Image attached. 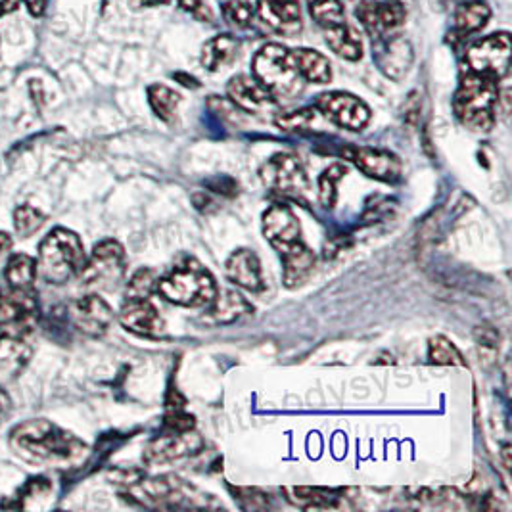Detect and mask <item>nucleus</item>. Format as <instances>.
Here are the masks:
<instances>
[{"label":"nucleus","instance_id":"39","mask_svg":"<svg viewBox=\"0 0 512 512\" xmlns=\"http://www.w3.org/2000/svg\"><path fill=\"white\" fill-rule=\"evenodd\" d=\"M497 340H499V336L489 328V326H480L478 330H476V342H478V346L482 348V350H497Z\"/></svg>","mask_w":512,"mask_h":512},{"label":"nucleus","instance_id":"33","mask_svg":"<svg viewBox=\"0 0 512 512\" xmlns=\"http://www.w3.org/2000/svg\"><path fill=\"white\" fill-rule=\"evenodd\" d=\"M158 280L152 269H140L127 284V300H150L158 288Z\"/></svg>","mask_w":512,"mask_h":512},{"label":"nucleus","instance_id":"17","mask_svg":"<svg viewBox=\"0 0 512 512\" xmlns=\"http://www.w3.org/2000/svg\"><path fill=\"white\" fill-rule=\"evenodd\" d=\"M348 160L355 163L367 177L382 181V183H394L401 175V162L392 152L369 148V146H353L346 150Z\"/></svg>","mask_w":512,"mask_h":512},{"label":"nucleus","instance_id":"30","mask_svg":"<svg viewBox=\"0 0 512 512\" xmlns=\"http://www.w3.org/2000/svg\"><path fill=\"white\" fill-rule=\"evenodd\" d=\"M148 102H150L154 114L169 123V121H173V117L177 116L181 96L165 85H152L148 89Z\"/></svg>","mask_w":512,"mask_h":512},{"label":"nucleus","instance_id":"22","mask_svg":"<svg viewBox=\"0 0 512 512\" xmlns=\"http://www.w3.org/2000/svg\"><path fill=\"white\" fill-rule=\"evenodd\" d=\"M252 313H254V307L238 292H223V294H217L215 300L210 303L208 321L213 325H233Z\"/></svg>","mask_w":512,"mask_h":512},{"label":"nucleus","instance_id":"6","mask_svg":"<svg viewBox=\"0 0 512 512\" xmlns=\"http://www.w3.org/2000/svg\"><path fill=\"white\" fill-rule=\"evenodd\" d=\"M125 269L127 259L123 246L117 240H104L85 261L79 277L91 288L114 290L125 277Z\"/></svg>","mask_w":512,"mask_h":512},{"label":"nucleus","instance_id":"18","mask_svg":"<svg viewBox=\"0 0 512 512\" xmlns=\"http://www.w3.org/2000/svg\"><path fill=\"white\" fill-rule=\"evenodd\" d=\"M71 321L87 336H102L114 321V311L100 296L89 294L71 305Z\"/></svg>","mask_w":512,"mask_h":512},{"label":"nucleus","instance_id":"21","mask_svg":"<svg viewBox=\"0 0 512 512\" xmlns=\"http://www.w3.org/2000/svg\"><path fill=\"white\" fill-rule=\"evenodd\" d=\"M225 273L227 279L248 292H259L263 288L261 263L252 250H236L233 256L227 259Z\"/></svg>","mask_w":512,"mask_h":512},{"label":"nucleus","instance_id":"7","mask_svg":"<svg viewBox=\"0 0 512 512\" xmlns=\"http://www.w3.org/2000/svg\"><path fill=\"white\" fill-rule=\"evenodd\" d=\"M465 62L468 71L499 81L511 66V35L501 31L474 43L466 50Z\"/></svg>","mask_w":512,"mask_h":512},{"label":"nucleus","instance_id":"12","mask_svg":"<svg viewBox=\"0 0 512 512\" xmlns=\"http://www.w3.org/2000/svg\"><path fill=\"white\" fill-rule=\"evenodd\" d=\"M263 234L280 256L302 244V227L294 211L275 204L263 213Z\"/></svg>","mask_w":512,"mask_h":512},{"label":"nucleus","instance_id":"45","mask_svg":"<svg viewBox=\"0 0 512 512\" xmlns=\"http://www.w3.org/2000/svg\"><path fill=\"white\" fill-rule=\"evenodd\" d=\"M503 463H505L507 470L511 468V447H509V445L503 447Z\"/></svg>","mask_w":512,"mask_h":512},{"label":"nucleus","instance_id":"29","mask_svg":"<svg viewBox=\"0 0 512 512\" xmlns=\"http://www.w3.org/2000/svg\"><path fill=\"white\" fill-rule=\"evenodd\" d=\"M37 273V259L27 254H14L6 263L4 279L10 288H33Z\"/></svg>","mask_w":512,"mask_h":512},{"label":"nucleus","instance_id":"46","mask_svg":"<svg viewBox=\"0 0 512 512\" xmlns=\"http://www.w3.org/2000/svg\"><path fill=\"white\" fill-rule=\"evenodd\" d=\"M142 4H148V6H156V4H165L169 0H140Z\"/></svg>","mask_w":512,"mask_h":512},{"label":"nucleus","instance_id":"10","mask_svg":"<svg viewBox=\"0 0 512 512\" xmlns=\"http://www.w3.org/2000/svg\"><path fill=\"white\" fill-rule=\"evenodd\" d=\"M315 108L338 127L350 131H361L371 121L369 106L361 98L342 91L321 94L315 102Z\"/></svg>","mask_w":512,"mask_h":512},{"label":"nucleus","instance_id":"32","mask_svg":"<svg viewBox=\"0 0 512 512\" xmlns=\"http://www.w3.org/2000/svg\"><path fill=\"white\" fill-rule=\"evenodd\" d=\"M309 14L323 29H330L346 22L344 6L340 0H311Z\"/></svg>","mask_w":512,"mask_h":512},{"label":"nucleus","instance_id":"15","mask_svg":"<svg viewBox=\"0 0 512 512\" xmlns=\"http://www.w3.org/2000/svg\"><path fill=\"white\" fill-rule=\"evenodd\" d=\"M39 315L41 307L33 288H8L0 292V323L33 328Z\"/></svg>","mask_w":512,"mask_h":512},{"label":"nucleus","instance_id":"27","mask_svg":"<svg viewBox=\"0 0 512 512\" xmlns=\"http://www.w3.org/2000/svg\"><path fill=\"white\" fill-rule=\"evenodd\" d=\"M238 52V41L233 35H217L210 39L202 48V66L208 71H219L227 68Z\"/></svg>","mask_w":512,"mask_h":512},{"label":"nucleus","instance_id":"9","mask_svg":"<svg viewBox=\"0 0 512 512\" xmlns=\"http://www.w3.org/2000/svg\"><path fill=\"white\" fill-rule=\"evenodd\" d=\"M33 328L0 323V386L16 380L31 359Z\"/></svg>","mask_w":512,"mask_h":512},{"label":"nucleus","instance_id":"3","mask_svg":"<svg viewBox=\"0 0 512 512\" xmlns=\"http://www.w3.org/2000/svg\"><path fill=\"white\" fill-rule=\"evenodd\" d=\"M87 257L79 236L68 229H54L39 246L37 271L50 284H64L81 275Z\"/></svg>","mask_w":512,"mask_h":512},{"label":"nucleus","instance_id":"8","mask_svg":"<svg viewBox=\"0 0 512 512\" xmlns=\"http://www.w3.org/2000/svg\"><path fill=\"white\" fill-rule=\"evenodd\" d=\"M259 177L265 187L280 196L300 200L309 190V179L302 162L292 154H277L267 160L259 169Z\"/></svg>","mask_w":512,"mask_h":512},{"label":"nucleus","instance_id":"13","mask_svg":"<svg viewBox=\"0 0 512 512\" xmlns=\"http://www.w3.org/2000/svg\"><path fill=\"white\" fill-rule=\"evenodd\" d=\"M373 58L388 79L401 81L415 62V52L409 41L401 37H382L373 41Z\"/></svg>","mask_w":512,"mask_h":512},{"label":"nucleus","instance_id":"24","mask_svg":"<svg viewBox=\"0 0 512 512\" xmlns=\"http://www.w3.org/2000/svg\"><path fill=\"white\" fill-rule=\"evenodd\" d=\"M282 261H284L282 279L288 288H296L309 279L315 269V263H317L315 254L303 242L296 248H292L290 252L282 254Z\"/></svg>","mask_w":512,"mask_h":512},{"label":"nucleus","instance_id":"20","mask_svg":"<svg viewBox=\"0 0 512 512\" xmlns=\"http://www.w3.org/2000/svg\"><path fill=\"white\" fill-rule=\"evenodd\" d=\"M119 323L139 336H158L163 330L162 315L150 300H127L119 311Z\"/></svg>","mask_w":512,"mask_h":512},{"label":"nucleus","instance_id":"34","mask_svg":"<svg viewBox=\"0 0 512 512\" xmlns=\"http://www.w3.org/2000/svg\"><path fill=\"white\" fill-rule=\"evenodd\" d=\"M45 221H47L45 213H41L37 208H31L27 204L14 211V229L20 238H27V236L37 233L45 225Z\"/></svg>","mask_w":512,"mask_h":512},{"label":"nucleus","instance_id":"26","mask_svg":"<svg viewBox=\"0 0 512 512\" xmlns=\"http://www.w3.org/2000/svg\"><path fill=\"white\" fill-rule=\"evenodd\" d=\"M325 41L326 45L330 47V50L334 54H338L340 58L344 60H350V62H357L363 58V43H361V37L359 33L350 27V25L340 24L336 27H330L325 29Z\"/></svg>","mask_w":512,"mask_h":512},{"label":"nucleus","instance_id":"23","mask_svg":"<svg viewBox=\"0 0 512 512\" xmlns=\"http://www.w3.org/2000/svg\"><path fill=\"white\" fill-rule=\"evenodd\" d=\"M292 58L305 83L325 85L332 79V66L325 54L313 48H294Z\"/></svg>","mask_w":512,"mask_h":512},{"label":"nucleus","instance_id":"37","mask_svg":"<svg viewBox=\"0 0 512 512\" xmlns=\"http://www.w3.org/2000/svg\"><path fill=\"white\" fill-rule=\"evenodd\" d=\"M256 8L250 0H227L223 4V16L233 27H246L252 22Z\"/></svg>","mask_w":512,"mask_h":512},{"label":"nucleus","instance_id":"25","mask_svg":"<svg viewBox=\"0 0 512 512\" xmlns=\"http://www.w3.org/2000/svg\"><path fill=\"white\" fill-rule=\"evenodd\" d=\"M489 18H491V10L484 0H465L455 10V18H453L455 33H459L461 37L474 35L488 25Z\"/></svg>","mask_w":512,"mask_h":512},{"label":"nucleus","instance_id":"5","mask_svg":"<svg viewBox=\"0 0 512 512\" xmlns=\"http://www.w3.org/2000/svg\"><path fill=\"white\" fill-rule=\"evenodd\" d=\"M156 290L167 302L183 307H208L217 296V286L210 271L196 259H187L177 265L169 275L158 280Z\"/></svg>","mask_w":512,"mask_h":512},{"label":"nucleus","instance_id":"19","mask_svg":"<svg viewBox=\"0 0 512 512\" xmlns=\"http://www.w3.org/2000/svg\"><path fill=\"white\" fill-rule=\"evenodd\" d=\"M257 16L271 31L294 35L302 29L300 0H257Z\"/></svg>","mask_w":512,"mask_h":512},{"label":"nucleus","instance_id":"41","mask_svg":"<svg viewBox=\"0 0 512 512\" xmlns=\"http://www.w3.org/2000/svg\"><path fill=\"white\" fill-rule=\"evenodd\" d=\"M10 413H12V399L0 386V424L10 417Z\"/></svg>","mask_w":512,"mask_h":512},{"label":"nucleus","instance_id":"40","mask_svg":"<svg viewBox=\"0 0 512 512\" xmlns=\"http://www.w3.org/2000/svg\"><path fill=\"white\" fill-rule=\"evenodd\" d=\"M179 6L183 8V10H187L188 14H194L196 18H200V20H210V12H208V8L204 6V2L202 0H179Z\"/></svg>","mask_w":512,"mask_h":512},{"label":"nucleus","instance_id":"1","mask_svg":"<svg viewBox=\"0 0 512 512\" xmlns=\"http://www.w3.org/2000/svg\"><path fill=\"white\" fill-rule=\"evenodd\" d=\"M12 451L29 465L68 468L85 461L89 447L47 419L25 420L10 432Z\"/></svg>","mask_w":512,"mask_h":512},{"label":"nucleus","instance_id":"47","mask_svg":"<svg viewBox=\"0 0 512 512\" xmlns=\"http://www.w3.org/2000/svg\"><path fill=\"white\" fill-rule=\"evenodd\" d=\"M461 2H465V0H461Z\"/></svg>","mask_w":512,"mask_h":512},{"label":"nucleus","instance_id":"28","mask_svg":"<svg viewBox=\"0 0 512 512\" xmlns=\"http://www.w3.org/2000/svg\"><path fill=\"white\" fill-rule=\"evenodd\" d=\"M288 493V499L298 505L300 509L307 511H317V509H334L338 507V491L321 488H288L284 489Z\"/></svg>","mask_w":512,"mask_h":512},{"label":"nucleus","instance_id":"2","mask_svg":"<svg viewBox=\"0 0 512 512\" xmlns=\"http://www.w3.org/2000/svg\"><path fill=\"white\" fill-rule=\"evenodd\" d=\"M499 104L497 79L468 71L459 83L453 98V108L459 121L474 133H488L495 123V108Z\"/></svg>","mask_w":512,"mask_h":512},{"label":"nucleus","instance_id":"36","mask_svg":"<svg viewBox=\"0 0 512 512\" xmlns=\"http://www.w3.org/2000/svg\"><path fill=\"white\" fill-rule=\"evenodd\" d=\"M319 117V110L317 108H302L296 112H288V114H280L275 117L277 127L282 131L294 133V131H305L309 129Z\"/></svg>","mask_w":512,"mask_h":512},{"label":"nucleus","instance_id":"35","mask_svg":"<svg viewBox=\"0 0 512 512\" xmlns=\"http://www.w3.org/2000/svg\"><path fill=\"white\" fill-rule=\"evenodd\" d=\"M344 175L346 167L342 163H334L319 177V198L325 208H332L336 204V187Z\"/></svg>","mask_w":512,"mask_h":512},{"label":"nucleus","instance_id":"4","mask_svg":"<svg viewBox=\"0 0 512 512\" xmlns=\"http://www.w3.org/2000/svg\"><path fill=\"white\" fill-rule=\"evenodd\" d=\"M252 71L257 81L275 96V100H290L302 93L305 85L292 58V50L277 43L265 45L257 50L252 62Z\"/></svg>","mask_w":512,"mask_h":512},{"label":"nucleus","instance_id":"14","mask_svg":"<svg viewBox=\"0 0 512 512\" xmlns=\"http://www.w3.org/2000/svg\"><path fill=\"white\" fill-rule=\"evenodd\" d=\"M227 94L234 106L254 116L271 114L277 110L275 96L269 93L256 77L236 75L227 85Z\"/></svg>","mask_w":512,"mask_h":512},{"label":"nucleus","instance_id":"42","mask_svg":"<svg viewBox=\"0 0 512 512\" xmlns=\"http://www.w3.org/2000/svg\"><path fill=\"white\" fill-rule=\"evenodd\" d=\"M27 10L35 16V18H41L43 12H45V6H47V0H24Z\"/></svg>","mask_w":512,"mask_h":512},{"label":"nucleus","instance_id":"38","mask_svg":"<svg viewBox=\"0 0 512 512\" xmlns=\"http://www.w3.org/2000/svg\"><path fill=\"white\" fill-rule=\"evenodd\" d=\"M234 497L242 503L244 509H265L269 507V501L265 497V493H261L259 489L254 488H231Z\"/></svg>","mask_w":512,"mask_h":512},{"label":"nucleus","instance_id":"31","mask_svg":"<svg viewBox=\"0 0 512 512\" xmlns=\"http://www.w3.org/2000/svg\"><path fill=\"white\" fill-rule=\"evenodd\" d=\"M428 357L434 365H442V367H465L466 365L461 351L457 350V346L445 336H436L430 340Z\"/></svg>","mask_w":512,"mask_h":512},{"label":"nucleus","instance_id":"43","mask_svg":"<svg viewBox=\"0 0 512 512\" xmlns=\"http://www.w3.org/2000/svg\"><path fill=\"white\" fill-rule=\"evenodd\" d=\"M16 8H18V0H2V4H0V18L4 14H8V12L16 10Z\"/></svg>","mask_w":512,"mask_h":512},{"label":"nucleus","instance_id":"16","mask_svg":"<svg viewBox=\"0 0 512 512\" xmlns=\"http://www.w3.org/2000/svg\"><path fill=\"white\" fill-rule=\"evenodd\" d=\"M200 447H202V440L192 430L188 432L167 430L165 434L148 443V447L144 449V461L148 465H162V463L187 457Z\"/></svg>","mask_w":512,"mask_h":512},{"label":"nucleus","instance_id":"44","mask_svg":"<svg viewBox=\"0 0 512 512\" xmlns=\"http://www.w3.org/2000/svg\"><path fill=\"white\" fill-rule=\"evenodd\" d=\"M12 248V238L6 233H0V254H6Z\"/></svg>","mask_w":512,"mask_h":512},{"label":"nucleus","instance_id":"11","mask_svg":"<svg viewBox=\"0 0 512 512\" xmlns=\"http://www.w3.org/2000/svg\"><path fill=\"white\" fill-rule=\"evenodd\" d=\"M355 16L376 41L390 37V33L405 24L407 10L399 0H363L355 8Z\"/></svg>","mask_w":512,"mask_h":512}]
</instances>
